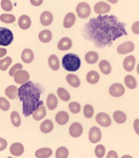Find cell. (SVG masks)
Returning a JSON list of instances; mask_svg holds the SVG:
<instances>
[{"label":"cell","mask_w":139,"mask_h":158,"mask_svg":"<svg viewBox=\"0 0 139 158\" xmlns=\"http://www.w3.org/2000/svg\"><path fill=\"white\" fill-rule=\"evenodd\" d=\"M62 66L68 72H76L81 66V60L74 53H67L62 58Z\"/></svg>","instance_id":"3"},{"label":"cell","mask_w":139,"mask_h":158,"mask_svg":"<svg viewBox=\"0 0 139 158\" xmlns=\"http://www.w3.org/2000/svg\"><path fill=\"white\" fill-rule=\"evenodd\" d=\"M7 53V50L3 49V48H0V58H2L3 56H5Z\"/></svg>","instance_id":"50"},{"label":"cell","mask_w":139,"mask_h":158,"mask_svg":"<svg viewBox=\"0 0 139 158\" xmlns=\"http://www.w3.org/2000/svg\"><path fill=\"white\" fill-rule=\"evenodd\" d=\"M11 62H13V60H11V57H5V58L1 59L0 60V70L1 71L8 70V68L10 67Z\"/></svg>","instance_id":"38"},{"label":"cell","mask_w":139,"mask_h":158,"mask_svg":"<svg viewBox=\"0 0 139 158\" xmlns=\"http://www.w3.org/2000/svg\"><path fill=\"white\" fill-rule=\"evenodd\" d=\"M99 69L104 74H110L112 72V66L107 60H101L99 62Z\"/></svg>","instance_id":"26"},{"label":"cell","mask_w":139,"mask_h":158,"mask_svg":"<svg viewBox=\"0 0 139 158\" xmlns=\"http://www.w3.org/2000/svg\"><path fill=\"white\" fill-rule=\"evenodd\" d=\"M32 25L31 18L28 15H21L18 19V26L22 30H28Z\"/></svg>","instance_id":"15"},{"label":"cell","mask_w":139,"mask_h":158,"mask_svg":"<svg viewBox=\"0 0 139 158\" xmlns=\"http://www.w3.org/2000/svg\"><path fill=\"white\" fill-rule=\"evenodd\" d=\"M57 104H58V100H57L56 96L53 94H49L48 95V98H47V106H48V109L50 110H54L57 107Z\"/></svg>","instance_id":"24"},{"label":"cell","mask_w":139,"mask_h":158,"mask_svg":"<svg viewBox=\"0 0 139 158\" xmlns=\"http://www.w3.org/2000/svg\"><path fill=\"white\" fill-rule=\"evenodd\" d=\"M94 111H95V110L91 105H89V104L85 105V107H84V116L86 118L92 117V115H94Z\"/></svg>","instance_id":"40"},{"label":"cell","mask_w":139,"mask_h":158,"mask_svg":"<svg viewBox=\"0 0 139 158\" xmlns=\"http://www.w3.org/2000/svg\"><path fill=\"white\" fill-rule=\"evenodd\" d=\"M49 66L52 70L53 71H57L59 69V67H60V64H59V59L58 57H57L56 55H51L50 57H49Z\"/></svg>","instance_id":"27"},{"label":"cell","mask_w":139,"mask_h":158,"mask_svg":"<svg viewBox=\"0 0 139 158\" xmlns=\"http://www.w3.org/2000/svg\"><path fill=\"white\" fill-rule=\"evenodd\" d=\"M11 121L15 127H19L21 125V118L17 111H13L11 114Z\"/></svg>","instance_id":"34"},{"label":"cell","mask_w":139,"mask_h":158,"mask_svg":"<svg viewBox=\"0 0 139 158\" xmlns=\"http://www.w3.org/2000/svg\"><path fill=\"white\" fill-rule=\"evenodd\" d=\"M40 130L43 133H49L53 130V124L51 120H45L40 125Z\"/></svg>","instance_id":"25"},{"label":"cell","mask_w":139,"mask_h":158,"mask_svg":"<svg viewBox=\"0 0 139 158\" xmlns=\"http://www.w3.org/2000/svg\"><path fill=\"white\" fill-rule=\"evenodd\" d=\"M110 10H111V6L106 2H98L95 6V12L99 15H105L109 13Z\"/></svg>","instance_id":"12"},{"label":"cell","mask_w":139,"mask_h":158,"mask_svg":"<svg viewBox=\"0 0 139 158\" xmlns=\"http://www.w3.org/2000/svg\"><path fill=\"white\" fill-rule=\"evenodd\" d=\"M52 37H53V35H52V31H49V30H44L42 31H40L39 35H38V38L41 42L43 43H48L52 40Z\"/></svg>","instance_id":"23"},{"label":"cell","mask_w":139,"mask_h":158,"mask_svg":"<svg viewBox=\"0 0 139 158\" xmlns=\"http://www.w3.org/2000/svg\"><path fill=\"white\" fill-rule=\"evenodd\" d=\"M10 152L14 156H20L24 152V146L20 143H14L11 146Z\"/></svg>","instance_id":"16"},{"label":"cell","mask_w":139,"mask_h":158,"mask_svg":"<svg viewBox=\"0 0 139 158\" xmlns=\"http://www.w3.org/2000/svg\"><path fill=\"white\" fill-rule=\"evenodd\" d=\"M86 78H87L88 83H90V84H96L99 81L100 76H99V73L97 72H95V71H91V72L88 73Z\"/></svg>","instance_id":"22"},{"label":"cell","mask_w":139,"mask_h":158,"mask_svg":"<svg viewBox=\"0 0 139 158\" xmlns=\"http://www.w3.org/2000/svg\"><path fill=\"white\" fill-rule=\"evenodd\" d=\"M109 93L113 97H120V96H122L124 94L125 89H124L123 85H121L119 83H115V84H112L110 87Z\"/></svg>","instance_id":"6"},{"label":"cell","mask_w":139,"mask_h":158,"mask_svg":"<svg viewBox=\"0 0 139 158\" xmlns=\"http://www.w3.org/2000/svg\"><path fill=\"white\" fill-rule=\"evenodd\" d=\"M0 20L4 23H7V24H10V23H14L15 21V15H10V14H3L0 16Z\"/></svg>","instance_id":"37"},{"label":"cell","mask_w":139,"mask_h":158,"mask_svg":"<svg viewBox=\"0 0 139 158\" xmlns=\"http://www.w3.org/2000/svg\"><path fill=\"white\" fill-rule=\"evenodd\" d=\"M32 117L34 120H36V121H39L41 119H43L45 116H46V108L42 105H40L36 110H34L32 114Z\"/></svg>","instance_id":"17"},{"label":"cell","mask_w":139,"mask_h":158,"mask_svg":"<svg viewBox=\"0 0 139 158\" xmlns=\"http://www.w3.org/2000/svg\"><path fill=\"white\" fill-rule=\"evenodd\" d=\"M5 94L10 99H15L17 96V88L15 86H9L5 89Z\"/></svg>","instance_id":"33"},{"label":"cell","mask_w":139,"mask_h":158,"mask_svg":"<svg viewBox=\"0 0 139 158\" xmlns=\"http://www.w3.org/2000/svg\"><path fill=\"white\" fill-rule=\"evenodd\" d=\"M124 81H125V84L126 86L128 87L129 89H133L136 88L137 86V82H136V79L133 76V75H127L124 79Z\"/></svg>","instance_id":"32"},{"label":"cell","mask_w":139,"mask_h":158,"mask_svg":"<svg viewBox=\"0 0 139 158\" xmlns=\"http://www.w3.org/2000/svg\"><path fill=\"white\" fill-rule=\"evenodd\" d=\"M69 109H70V110H71V112L76 114L81 110V106L77 102H72V103L69 104Z\"/></svg>","instance_id":"39"},{"label":"cell","mask_w":139,"mask_h":158,"mask_svg":"<svg viewBox=\"0 0 139 158\" xmlns=\"http://www.w3.org/2000/svg\"><path fill=\"white\" fill-rule=\"evenodd\" d=\"M53 20V16L50 12H44V13H42V15L40 16V22L44 26L51 25Z\"/></svg>","instance_id":"20"},{"label":"cell","mask_w":139,"mask_h":158,"mask_svg":"<svg viewBox=\"0 0 139 158\" xmlns=\"http://www.w3.org/2000/svg\"><path fill=\"white\" fill-rule=\"evenodd\" d=\"M75 23V15L73 13H69L65 18H64V21H63V26L66 28V29H69L74 26V24Z\"/></svg>","instance_id":"21"},{"label":"cell","mask_w":139,"mask_h":158,"mask_svg":"<svg viewBox=\"0 0 139 158\" xmlns=\"http://www.w3.org/2000/svg\"><path fill=\"white\" fill-rule=\"evenodd\" d=\"M69 156V151L65 147H60L59 149H57L55 152L56 158H67Z\"/></svg>","instance_id":"36"},{"label":"cell","mask_w":139,"mask_h":158,"mask_svg":"<svg viewBox=\"0 0 139 158\" xmlns=\"http://www.w3.org/2000/svg\"><path fill=\"white\" fill-rule=\"evenodd\" d=\"M107 157H108V158H117V157H118V154L116 153V152L111 151V152H109Z\"/></svg>","instance_id":"48"},{"label":"cell","mask_w":139,"mask_h":158,"mask_svg":"<svg viewBox=\"0 0 139 158\" xmlns=\"http://www.w3.org/2000/svg\"><path fill=\"white\" fill-rule=\"evenodd\" d=\"M84 37L97 48L110 47L123 35H127L126 25L114 15L97 16L91 19L84 27Z\"/></svg>","instance_id":"1"},{"label":"cell","mask_w":139,"mask_h":158,"mask_svg":"<svg viewBox=\"0 0 139 158\" xmlns=\"http://www.w3.org/2000/svg\"><path fill=\"white\" fill-rule=\"evenodd\" d=\"M1 7L6 12H11L13 10V4L10 0H2L1 1Z\"/></svg>","instance_id":"42"},{"label":"cell","mask_w":139,"mask_h":158,"mask_svg":"<svg viewBox=\"0 0 139 158\" xmlns=\"http://www.w3.org/2000/svg\"><path fill=\"white\" fill-rule=\"evenodd\" d=\"M138 124H139V119H136L134 121V130H135V132L138 134L139 133V129H138Z\"/></svg>","instance_id":"49"},{"label":"cell","mask_w":139,"mask_h":158,"mask_svg":"<svg viewBox=\"0 0 139 158\" xmlns=\"http://www.w3.org/2000/svg\"><path fill=\"white\" fill-rule=\"evenodd\" d=\"M73 46V42L69 37H63L62 39H60V41L57 44V47L60 51H68L72 48Z\"/></svg>","instance_id":"14"},{"label":"cell","mask_w":139,"mask_h":158,"mask_svg":"<svg viewBox=\"0 0 139 158\" xmlns=\"http://www.w3.org/2000/svg\"><path fill=\"white\" fill-rule=\"evenodd\" d=\"M14 35L8 28H0V46L6 47L13 42Z\"/></svg>","instance_id":"4"},{"label":"cell","mask_w":139,"mask_h":158,"mask_svg":"<svg viewBox=\"0 0 139 158\" xmlns=\"http://www.w3.org/2000/svg\"><path fill=\"white\" fill-rule=\"evenodd\" d=\"M53 151L49 148H43L39 149L36 152V156L38 158H48L52 155Z\"/></svg>","instance_id":"29"},{"label":"cell","mask_w":139,"mask_h":158,"mask_svg":"<svg viewBox=\"0 0 139 158\" xmlns=\"http://www.w3.org/2000/svg\"><path fill=\"white\" fill-rule=\"evenodd\" d=\"M67 82L74 88H78L80 86V79L75 74H68L67 75Z\"/></svg>","instance_id":"28"},{"label":"cell","mask_w":139,"mask_h":158,"mask_svg":"<svg viewBox=\"0 0 139 158\" xmlns=\"http://www.w3.org/2000/svg\"><path fill=\"white\" fill-rule=\"evenodd\" d=\"M85 60L89 64H95L98 61V54L95 52H88L85 55Z\"/></svg>","instance_id":"30"},{"label":"cell","mask_w":139,"mask_h":158,"mask_svg":"<svg viewBox=\"0 0 139 158\" xmlns=\"http://www.w3.org/2000/svg\"><path fill=\"white\" fill-rule=\"evenodd\" d=\"M69 132H70V134H71V136H73L74 138H77L80 136L81 134H82L83 127L80 123H77V122L73 123L69 129Z\"/></svg>","instance_id":"8"},{"label":"cell","mask_w":139,"mask_h":158,"mask_svg":"<svg viewBox=\"0 0 139 158\" xmlns=\"http://www.w3.org/2000/svg\"><path fill=\"white\" fill-rule=\"evenodd\" d=\"M107 1H109V2L112 3V4H115V3H117L118 0H107Z\"/></svg>","instance_id":"51"},{"label":"cell","mask_w":139,"mask_h":158,"mask_svg":"<svg viewBox=\"0 0 139 158\" xmlns=\"http://www.w3.org/2000/svg\"><path fill=\"white\" fill-rule=\"evenodd\" d=\"M43 93V89L40 85L28 81L17 89V95L20 101L23 102V114L26 117L32 115L43 102L40 100V94Z\"/></svg>","instance_id":"2"},{"label":"cell","mask_w":139,"mask_h":158,"mask_svg":"<svg viewBox=\"0 0 139 158\" xmlns=\"http://www.w3.org/2000/svg\"><path fill=\"white\" fill-rule=\"evenodd\" d=\"M134 50V44L131 41H127L119 45V47L117 48V52L120 54H126L132 52Z\"/></svg>","instance_id":"11"},{"label":"cell","mask_w":139,"mask_h":158,"mask_svg":"<svg viewBox=\"0 0 139 158\" xmlns=\"http://www.w3.org/2000/svg\"><path fill=\"white\" fill-rule=\"evenodd\" d=\"M69 114L68 112L61 110L59 112H57V114L55 115V121L59 124V125H66L69 121Z\"/></svg>","instance_id":"18"},{"label":"cell","mask_w":139,"mask_h":158,"mask_svg":"<svg viewBox=\"0 0 139 158\" xmlns=\"http://www.w3.org/2000/svg\"><path fill=\"white\" fill-rule=\"evenodd\" d=\"M30 1H31V4L34 7H38L42 5L43 3V0H30Z\"/></svg>","instance_id":"47"},{"label":"cell","mask_w":139,"mask_h":158,"mask_svg":"<svg viewBox=\"0 0 139 158\" xmlns=\"http://www.w3.org/2000/svg\"><path fill=\"white\" fill-rule=\"evenodd\" d=\"M14 76H15V81L17 83V84H24V83H26V82H28L29 81V79H30V74H29V73L28 72H26V71H23L22 69L21 70H19V71H17L15 74H14Z\"/></svg>","instance_id":"7"},{"label":"cell","mask_w":139,"mask_h":158,"mask_svg":"<svg viewBox=\"0 0 139 158\" xmlns=\"http://www.w3.org/2000/svg\"><path fill=\"white\" fill-rule=\"evenodd\" d=\"M132 30H133V31L134 33H136V35H139V21L135 22V23L133 25Z\"/></svg>","instance_id":"46"},{"label":"cell","mask_w":139,"mask_h":158,"mask_svg":"<svg viewBox=\"0 0 139 158\" xmlns=\"http://www.w3.org/2000/svg\"><path fill=\"white\" fill-rule=\"evenodd\" d=\"M7 147V141L4 138H0V152L4 151Z\"/></svg>","instance_id":"45"},{"label":"cell","mask_w":139,"mask_h":158,"mask_svg":"<svg viewBox=\"0 0 139 158\" xmlns=\"http://www.w3.org/2000/svg\"><path fill=\"white\" fill-rule=\"evenodd\" d=\"M95 152L96 157H98V158H102L104 155H105V147L102 146V145H98V146H96Z\"/></svg>","instance_id":"41"},{"label":"cell","mask_w":139,"mask_h":158,"mask_svg":"<svg viewBox=\"0 0 139 158\" xmlns=\"http://www.w3.org/2000/svg\"><path fill=\"white\" fill-rule=\"evenodd\" d=\"M102 134H101V131L99 130V128L97 127H92L90 130L89 132V139L91 143H97L101 140Z\"/></svg>","instance_id":"10"},{"label":"cell","mask_w":139,"mask_h":158,"mask_svg":"<svg viewBox=\"0 0 139 158\" xmlns=\"http://www.w3.org/2000/svg\"><path fill=\"white\" fill-rule=\"evenodd\" d=\"M57 94H58L60 99H62L63 101H65V102H67V101H69L70 99H71V95H70L68 91L64 88H59L58 89H57Z\"/></svg>","instance_id":"35"},{"label":"cell","mask_w":139,"mask_h":158,"mask_svg":"<svg viewBox=\"0 0 139 158\" xmlns=\"http://www.w3.org/2000/svg\"><path fill=\"white\" fill-rule=\"evenodd\" d=\"M135 66V57L133 55H129L128 57H126L123 62V67L127 72H132L134 69Z\"/></svg>","instance_id":"13"},{"label":"cell","mask_w":139,"mask_h":158,"mask_svg":"<svg viewBox=\"0 0 139 158\" xmlns=\"http://www.w3.org/2000/svg\"><path fill=\"white\" fill-rule=\"evenodd\" d=\"M0 109L5 111L10 109V102L4 97H0Z\"/></svg>","instance_id":"43"},{"label":"cell","mask_w":139,"mask_h":158,"mask_svg":"<svg viewBox=\"0 0 139 158\" xmlns=\"http://www.w3.org/2000/svg\"><path fill=\"white\" fill-rule=\"evenodd\" d=\"M95 120L99 125H101L102 127H105V128L111 126V124H112V120H111L110 116L107 114H105V112H100V114H98L96 115Z\"/></svg>","instance_id":"9"},{"label":"cell","mask_w":139,"mask_h":158,"mask_svg":"<svg viewBox=\"0 0 139 158\" xmlns=\"http://www.w3.org/2000/svg\"><path fill=\"white\" fill-rule=\"evenodd\" d=\"M22 69V64H15L11 69L10 70V75L11 76H14V74L17 72V71H19V70H21Z\"/></svg>","instance_id":"44"},{"label":"cell","mask_w":139,"mask_h":158,"mask_svg":"<svg viewBox=\"0 0 139 158\" xmlns=\"http://www.w3.org/2000/svg\"><path fill=\"white\" fill-rule=\"evenodd\" d=\"M76 13L80 18H87L91 15V7L86 2H81L76 6Z\"/></svg>","instance_id":"5"},{"label":"cell","mask_w":139,"mask_h":158,"mask_svg":"<svg viewBox=\"0 0 139 158\" xmlns=\"http://www.w3.org/2000/svg\"><path fill=\"white\" fill-rule=\"evenodd\" d=\"M113 119L118 124H123L127 120V115L121 110H116V111H114V114H113Z\"/></svg>","instance_id":"31"},{"label":"cell","mask_w":139,"mask_h":158,"mask_svg":"<svg viewBox=\"0 0 139 158\" xmlns=\"http://www.w3.org/2000/svg\"><path fill=\"white\" fill-rule=\"evenodd\" d=\"M21 58H22V61L25 62L27 64L32 62L33 58H34V53L32 50L30 49H25L24 51L22 52V54H21Z\"/></svg>","instance_id":"19"}]
</instances>
